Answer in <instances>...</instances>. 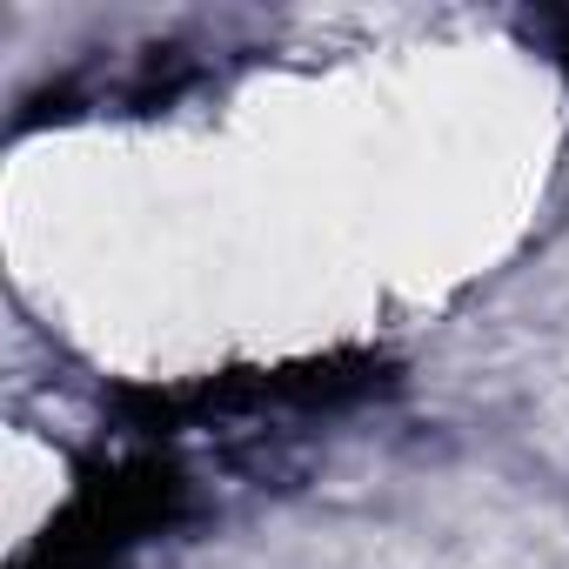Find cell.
I'll return each mask as SVG.
<instances>
[{
  "instance_id": "cell-1",
  "label": "cell",
  "mask_w": 569,
  "mask_h": 569,
  "mask_svg": "<svg viewBox=\"0 0 569 569\" xmlns=\"http://www.w3.org/2000/svg\"><path fill=\"white\" fill-rule=\"evenodd\" d=\"M556 54H562V68H569V14L556 21Z\"/></svg>"
}]
</instances>
